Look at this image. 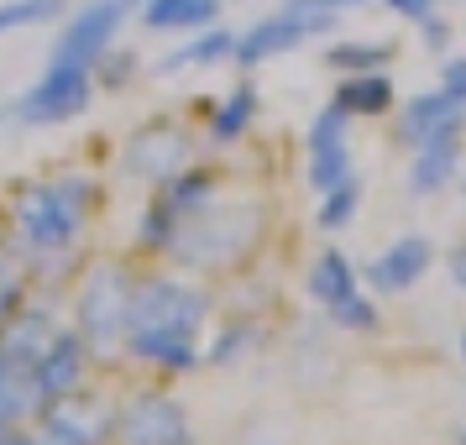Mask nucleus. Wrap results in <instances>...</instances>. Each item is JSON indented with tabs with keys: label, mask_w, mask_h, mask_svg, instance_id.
Segmentation results:
<instances>
[{
	"label": "nucleus",
	"mask_w": 466,
	"mask_h": 445,
	"mask_svg": "<svg viewBox=\"0 0 466 445\" xmlns=\"http://www.w3.org/2000/svg\"><path fill=\"white\" fill-rule=\"evenodd\" d=\"M178 220L184 215L173 210L163 194H152V205H147V215H142V231H137V247L147 257H168V247H173V231H178Z\"/></svg>",
	"instance_id": "5701e85b"
},
{
	"label": "nucleus",
	"mask_w": 466,
	"mask_h": 445,
	"mask_svg": "<svg viewBox=\"0 0 466 445\" xmlns=\"http://www.w3.org/2000/svg\"><path fill=\"white\" fill-rule=\"evenodd\" d=\"M131 262L100 257L89 262L79 278V298H74V315H79V336H85L89 357L95 361H116L121 357V336H127V315H131Z\"/></svg>",
	"instance_id": "7ed1b4c3"
},
{
	"label": "nucleus",
	"mask_w": 466,
	"mask_h": 445,
	"mask_svg": "<svg viewBox=\"0 0 466 445\" xmlns=\"http://www.w3.org/2000/svg\"><path fill=\"white\" fill-rule=\"evenodd\" d=\"M346 178H351V152H346V142H340V147L309 152V184H315L319 194L336 189V184H346Z\"/></svg>",
	"instance_id": "bb28decb"
},
{
	"label": "nucleus",
	"mask_w": 466,
	"mask_h": 445,
	"mask_svg": "<svg viewBox=\"0 0 466 445\" xmlns=\"http://www.w3.org/2000/svg\"><path fill=\"white\" fill-rule=\"evenodd\" d=\"M68 11V0H5L0 5V32H22V26H47Z\"/></svg>",
	"instance_id": "393cba45"
},
{
	"label": "nucleus",
	"mask_w": 466,
	"mask_h": 445,
	"mask_svg": "<svg viewBox=\"0 0 466 445\" xmlns=\"http://www.w3.org/2000/svg\"><path fill=\"white\" fill-rule=\"evenodd\" d=\"M89 100H95V74L85 64H47V74L11 110L22 126H64L85 116Z\"/></svg>",
	"instance_id": "0eeeda50"
},
{
	"label": "nucleus",
	"mask_w": 466,
	"mask_h": 445,
	"mask_svg": "<svg viewBox=\"0 0 466 445\" xmlns=\"http://www.w3.org/2000/svg\"><path fill=\"white\" fill-rule=\"evenodd\" d=\"M89 367H95V357H89L85 336H79V330H53L47 351L37 357V367H32L37 409H43V403H53V399H64V393H74V388H85Z\"/></svg>",
	"instance_id": "9d476101"
},
{
	"label": "nucleus",
	"mask_w": 466,
	"mask_h": 445,
	"mask_svg": "<svg viewBox=\"0 0 466 445\" xmlns=\"http://www.w3.org/2000/svg\"><path fill=\"white\" fill-rule=\"evenodd\" d=\"M361 205V184L357 178H346V184H336V189H325V205H319V231H346L351 226V215H357Z\"/></svg>",
	"instance_id": "a878e982"
},
{
	"label": "nucleus",
	"mask_w": 466,
	"mask_h": 445,
	"mask_svg": "<svg viewBox=\"0 0 466 445\" xmlns=\"http://www.w3.org/2000/svg\"><path fill=\"white\" fill-rule=\"evenodd\" d=\"M127 5H142V0H127Z\"/></svg>",
	"instance_id": "4c0bfd02"
},
{
	"label": "nucleus",
	"mask_w": 466,
	"mask_h": 445,
	"mask_svg": "<svg viewBox=\"0 0 466 445\" xmlns=\"http://www.w3.org/2000/svg\"><path fill=\"white\" fill-rule=\"evenodd\" d=\"M336 26H340V11L289 0L278 16H268V22H257L252 32H241V37H236L231 58L241 68H257V64H268V58H278V53H294V47L309 43V37H330Z\"/></svg>",
	"instance_id": "39448f33"
},
{
	"label": "nucleus",
	"mask_w": 466,
	"mask_h": 445,
	"mask_svg": "<svg viewBox=\"0 0 466 445\" xmlns=\"http://www.w3.org/2000/svg\"><path fill=\"white\" fill-rule=\"evenodd\" d=\"M456 163H461V131H445L435 142L414 147V163H409V189L414 194H441L451 178H456Z\"/></svg>",
	"instance_id": "2eb2a0df"
},
{
	"label": "nucleus",
	"mask_w": 466,
	"mask_h": 445,
	"mask_svg": "<svg viewBox=\"0 0 466 445\" xmlns=\"http://www.w3.org/2000/svg\"><path fill=\"white\" fill-rule=\"evenodd\" d=\"M430 262H435V247H430V236H403L393 241L388 252H378L361 278H367V288L372 294H409L424 273H430Z\"/></svg>",
	"instance_id": "9b49d317"
},
{
	"label": "nucleus",
	"mask_w": 466,
	"mask_h": 445,
	"mask_svg": "<svg viewBox=\"0 0 466 445\" xmlns=\"http://www.w3.org/2000/svg\"><path fill=\"white\" fill-rule=\"evenodd\" d=\"M456 445H466V430H461V435H456Z\"/></svg>",
	"instance_id": "c9c22d12"
},
{
	"label": "nucleus",
	"mask_w": 466,
	"mask_h": 445,
	"mask_svg": "<svg viewBox=\"0 0 466 445\" xmlns=\"http://www.w3.org/2000/svg\"><path fill=\"white\" fill-rule=\"evenodd\" d=\"M127 16H131L127 0H89L85 11L64 26V37L53 43V58H47V64H85L89 68L110 43H116V32H121Z\"/></svg>",
	"instance_id": "1a4fd4ad"
},
{
	"label": "nucleus",
	"mask_w": 466,
	"mask_h": 445,
	"mask_svg": "<svg viewBox=\"0 0 466 445\" xmlns=\"http://www.w3.org/2000/svg\"><path fill=\"white\" fill-rule=\"evenodd\" d=\"M325 315H330V325H336L340 336H372L382 325V315H378V304L361 294H346V298H336V304H325Z\"/></svg>",
	"instance_id": "b1692460"
},
{
	"label": "nucleus",
	"mask_w": 466,
	"mask_h": 445,
	"mask_svg": "<svg viewBox=\"0 0 466 445\" xmlns=\"http://www.w3.org/2000/svg\"><path fill=\"white\" fill-rule=\"evenodd\" d=\"M304 5H330V11H340V5H388V11H399L409 22L435 16V0H304Z\"/></svg>",
	"instance_id": "7c9ffc66"
},
{
	"label": "nucleus",
	"mask_w": 466,
	"mask_h": 445,
	"mask_svg": "<svg viewBox=\"0 0 466 445\" xmlns=\"http://www.w3.org/2000/svg\"><path fill=\"white\" fill-rule=\"evenodd\" d=\"M330 106H340L351 121H372V116H388L393 110V79L382 74V68H372V74H346L336 85V100Z\"/></svg>",
	"instance_id": "dca6fc26"
},
{
	"label": "nucleus",
	"mask_w": 466,
	"mask_h": 445,
	"mask_svg": "<svg viewBox=\"0 0 466 445\" xmlns=\"http://www.w3.org/2000/svg\"><path fill=\"white\" fill-rule=\"evenodd\" d=\"M58 189H64V199L85 215V220L95 215V205H100V184H95V178H85V173H68V178H58Z\"/></svg>",
	"instance_id": "2f4dec72"
},
{
	"label": "nucleus",
	"mask_w": 466,
	"mask_h": 445,
	"mask_svg": "<svg viewBox=\"0 0 466 445\" xmlns=\"http://www.w3.org/2000/svg\"><path fill=\"white\" fill-rule=\"evenodd\" d=\"M252 121H257V85H236L210 110V142L215 147H231V142H241L252 131Z\"/></svg>",
	"instance_id": "a211bd4d"
},
{
	"label": "nucleus",
	"mask_w": 466,
	"mask_h": 445,
	"mask_svg": "<svg viewBox=\"0 0 466 445\" xmlns=\"http://www.w3.org/2000/svg\"><path fill=\"white\" fill-rule=\"evenodd\" d=\"M424 47H445V22H441V16H424Z\"/></svg>",
	"instance_id": "72a5a7b5"
},
{
	"label": "nucleus",
	"mask_w": 466,
	"mask_h": 445,
	"mask_svg": "<svg viewBox=\"0 0 466 445\" xmlns=\"http://www.w3.org/2000/svg\"><path fill=\"white\" fill-rule=\"evenodd\" d=\"M268 236V210L262 205H205L178 220L173 231V247H168V262L184 268V273H199V278H220V273H236L247 268Z\"/></svg>",
	"instance_id": "f257e3e1"
},
{
	"label": "nucleus",
	"mask_w": 466,
	"mask_h": 445,
	"mask_svg": "<svg viewBox=\"0 0 466 445\" xmlns=\"http://www.w3.org/2000/svg\"><path fill=\"white\" fill-rule=\"evenodd\" d=\"M121 357L157 367V372H194L199 367V340L194 336H163V330H127Z\"/></svg>",
	"instance_id": "4468645a"
},
{
	"label": "nucleus",
	"mask_w": 466,
	"mask_h": 445,
	"mask_svg": "<svg viewBox=\"0 0 466 445\" xmlns=\"http://www.w3.org/2000/svg\"><path fill=\"white\" fill-rule=\"evenodd\" d=\"M247 346H262V325H231V330L210 346V357H205V361H210V367H215V361H236Z\"/></svg>",
	"instance_id": "c756f323"
},
{
	"label": "nucleus",
	"mask_w": 466,
	"mask_h": 445,
	"mask_svg": "<svg viewBox=\"0 0 466 445\" xmlns=\"http://www.w3.org/2000/svg\"><path fill=\"white\" fill-rule=\"evenodd\" d=\"M110 445H194L189 409L168 393H131L116 403V430Z\"/></svg>",
	"instance_id": "6e6552de"
},
{
	"label": "nucleus",
	"mask_w": 466,
	"mask_h": 445,
	"mask_svg": "<svg viewBox=\"0 0 466 445\" xmlns=\"http://www.w3.org/2000/svg\"><path fill=\"white\" fill-rule=\"evenodd\" d=\"M346 121H351V116H346L340 106H325V110H319L315 126H309V152H319V147H340V142H346Z\"/></svg>",
	"instance_id": "c85d7f7f"
},
{
	"label": "nucleus",
	"mask_w": 466,
	"mask_h": 445,
	"mask_svg": "<svg viewBox=\"0 0 466 445\" xmlns=\"http://www.w3.org/2000/svg\"><path fill=\"white\" fill-rule=\"evenodd\" d=\"M236 53V32H226V26L215 22L210 32H205V37H199V43H189V47H178V53H168V58H163V74H173V68H189V64H226V58H231Z\"/></svg>",
	"instance_id": "412c9836"
},
{
	"label": "nucleus",
	"mask_w": 466,
	"mask_h": 445,
	"mask_svg": "<svg viewBox=\"0 0 466 445\" xmlns=\"http://www.w3.org/2000/svg\"><path fill=\"white\" fill-rule=\"evenodd\" d=\"M451 278H456V283H461V288H466V247H461V252H456V257H451Z\"/></svg>",
	"instance_id": "f704fd0d"
},
{
	"label": "nucleus",
	"mask_w": 466,
	"mask_h": 445,
	"mask_svg": "<svg viewBox=\"0 0 466 445\" xmlns=\"http://www.w3.org/2000/svg\"><path fill=\"white\" fill-rule=\"evenodd\" d=\"M226 0H142V26L152 32H184V26H215Z\"/></svg>",
	"instance_id": "f3484780"
},
{
	"label": "nucleus",
	"mask_w": 466,
	"mask_h": 445,
	"mask_svg": "<svg viewBox=\"0 0 466 445\" xmlns=\"http://www.w3.org/2000/svg\"><path fill=\"white\" fill-rule=\"evenodd\" d=\"M53 309L47 304H32L26 298L16 315H5L0 319V361H11V367H37V357L47 351V340H53Z\"/></svg>",
	"instance_id": "ddd939ff"
},
{
	"label": "nucleus",
	"mask_w": 466,
	"mask_h": 445,
	"mask_svg": "<svg viewBox=\"0 0 466 445\" xmlns=\"http://www.w3.org/2000/svg\"><path fill=\"white\" fill-rule=\"evenodd\" d=\"M11 226H16V247H22L11 257L37 278H47V262H74L85 215L64 199L58 178H26L11 189Z\"/></svg>",
	"instance_id": "f03ea898"
},
{
	"label": "nucleus",
	"mask_w": 466,
	"mask_h": 445,
	"mask_svg": "<svg viewBox=\"0 0 466 445\" xmlns=\"http://www.w3.org/2000/svg\"><path fill=\"white\" fill-rule=\"evenodd\" d=\"M393 53H399V43H336L325 47V64L340 74H372V68L393 64Z\"/></svg>",
	"instance_id": "4be33fe9"
},
{
	"label": "nucleus",
	"mask_w": 466,
	"mask_h": 445,
	"mask_svg": "<svg viewBox=\"0 0 466 445\" xmlns=\"http://www.w3.org/2000/svg\"><path fill=\"white\" fill-rule=\"evenodd\" d=\"M157 194H163V199H168L178 215L205 210V205L215 199V168H199V163H189V168L178 173V178H168Z\"/></svg>",
	"instance_id": "aec40b11"
},
{
	"label": "nucleus",
	"mask_w": 466,
	"mask_h": 445,
	"mask_svg": "<svg viewBox=\"0 0 466 445\" xmlns=\"http://www.w3.org/2000/svg\"><path fill=\"white\" fill-rule=\"evenodd\" d=\"M445 131H466V100H456L451 89H424L399 110V142L403 147H424Z\"/></svg>",
	"instance_id": "f8f14e48"
},
{
	"label": "nucleus",
	"mask_w": 466,
	"mask_h": 445,
	"mask_svg": "<svg viewBox=\"0 0 466 445\" xmlns=\"http://www.w3.org/2000/svg\"><path fill=\"white\" fill-rule=\"evenodd\" d=\"M461 357H466V336H461Z\"/></svg>",
	"instance_id": "e433bc0d"
},
{
	"label": "nucleus",
	"mask_w": 466,
	"mask_h": 445,
	"mask_svg": "<svg viewBox=\"0 0 466 445\" xmlns=\"http://www.w3.org/2000/svg\"><path fill=\"white\" fill-rule=\"evenodd\" d=\"M89 74H95V85H106V89H121L137 74V53H127V47H116L110 43L95 64H89Z\"/></svg>",
	"instance_id": "cd10ccee"
},
{
	"label": "nucleus",
	"mask_w": 466,
	"mask_h": 445,
	"mask_svg": "<svg viewBox=\"0 0 466 445\" xmlns=\"http://www.w3.org/2000/svg\"><path fill=\"white\" fill-rule=\"evenodd\" d=\"M304 288H309L315 304H336V298L357 294V268H351V257H346V252H319Z\"/></svg>",
	"instance_id": "6ab92c4d"
},
{
	"label": "nucleus",
	"mask_w": 466,
	"mask_h": 445,
	"mask_svg": "<svg viewBox=\"0 0 466 445\" xmlns=\"http://www.w3.org/2000/svg\"><path fill=\"white\" fill-rule=\"evenodd\" d=\"M441 89H451L456 100H466V58H445V68H441Z\"/></svg>",
	"instance_id": "473e14b6"
},
{
	"label": "nucleus",
	"mask_w": 466,
	"mask_h": 445,
	"mask_svg": "<svg viewBox=\"0 0 466 445\" xmlns=\"http://www.w3.org/2000/svg\"><path fill=\"white\" fill-rule=\"evenodd\" d=\"M205 319H210V294L199 283H184L173 273H137L127 330H163V336L199 340Z\"/></svg>",
	"instance_id": "20e7f679"
},
{
	"label": "nucleus",
	"mask_w": 466,
	"mask_h": 445,
	"mask_svg": "<svg viewBox=\"0 0 466 445\" xmlns=\"http://www.w3.org/2000/svg\"><path fill=\"white\" fill-rule=\"evenodd\" d=\"M189 163H194V137L184 121H168V116L137 126L127 152H121V173L137 178V184H152V189H163L168 178H178Z\"/></svg>",
	"instance_id": "423d86ee"
}]
</instances>
